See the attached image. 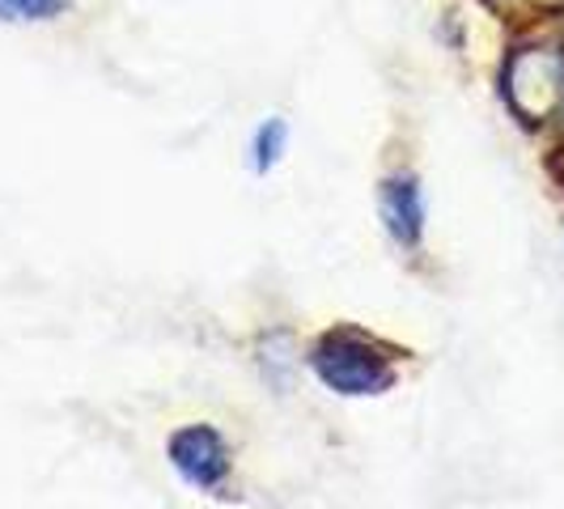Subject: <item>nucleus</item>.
<instances>
[{
    "label": "nucleus",
    "mask_w": 564,
    "mask_h": 509,
    "mask_svg": "<svg viewBox=\"0 0 564 509\" xmlns=\"http://www.w3.org/2000/svg\"><path fill=\"white\" fill-rule=\"evenodd\" d=\"M311 366L323 378V387L339 396H382L395 382V369L382 357V348L357 332H332L314 348Z\"/></svg>",
    "instance_id": "f257e3e1"
},
{
    "label": "nucleus",
    "mask_w": 564,
    "mask_h": 509,
    "mask_svg": "<svg viewBox=\"0 0 564 509\" xmlns=\"http://www.w3.org/2000/svg\"><path fill=\"white\" fill-rule=\"evenodd\" d=\"M506 94L522 119H547L564 98V56L552 47H527L509 59Z\"/></svg>",
    "instance_id": "f03ea898"
},
{
    "label": "nucleus",
    "mask_w": 564,
    "mask_h": 509,
    "mask_svg": "<svg viewBox=\"0 0 564 509\" xmlns=\"http://www.w3.org/2000/svg\"><path fill=\"white\" fill-rule=\"evenodd\" d=\"M170 463L174 472L196 488H221L229 476V451L226 442L208 424H187L170 437Z\"/></svg>",
    "instance_id": "7ed1b4c3"
},
{
    "label": "nucleus",
    "mask_w": 564,
    "mask_h": 509,
    "mask_svg": "<svg viewBox=\"0 0 564 509\" xmlns=\"http://www.w3.org/2000/svg\"><path fill=\"white\" fill-rule=\"evenodd\" d=\"M378 208H382V221L391 229L399 247H416L424 234V196L421 183L412 174H395L382 183L378 192Z\"/></svg>",
    "instance_id": "20e7f679"
},
{
    "label": "nucleus",
    "mask_w": 564,
    "mask_h": 509,
    "mask_svg": "<svg viewBox=\"0 0 564 509\" xmlns=\"http://www.w3.org/2000/svg\"><path fill=\"white\" fill-rule=\"evenodd\" d=\"M73 0H0V22H52Z\"/></svg>",
    "instance_id": "39448f33"
},
{
    "label": "nucleus",
    "mask_w": 564,
    "mask_h": 509,
    "mask_svg": "<svg viewBox=\"0 0 564 509\" xmlns=\"http://www.w3.org/2000/svg\"><path fill=\"white\" fill-rule=\"evenodd\" d=\"M284 141H289L284 119H268V123L254 132V170H259V174H268V170L281 162Z\"/></svg>",
    "instance_id": "423d86ee"
}]
</instances>
